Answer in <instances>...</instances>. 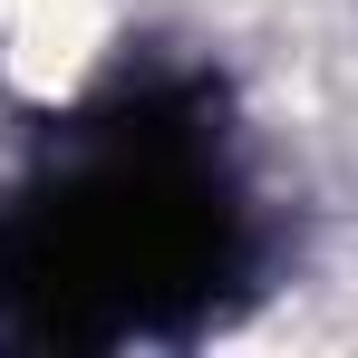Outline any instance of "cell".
<instances>
[{
  "label": "cell",
  "instance_id": "6da1fadb",
  "mask_svg": "<svg viewBox=\"0 0 358 358\" xmlns=\"http://www.w3.org/2000/svg\"><path fill=\"white\" fill-rule=\"evenodd\" d=\"M107 49V0H0V68L20 97H68Z\"/></svg>",
  "mask_w": 358,
  "mask_h": 358
}]
</instances>
